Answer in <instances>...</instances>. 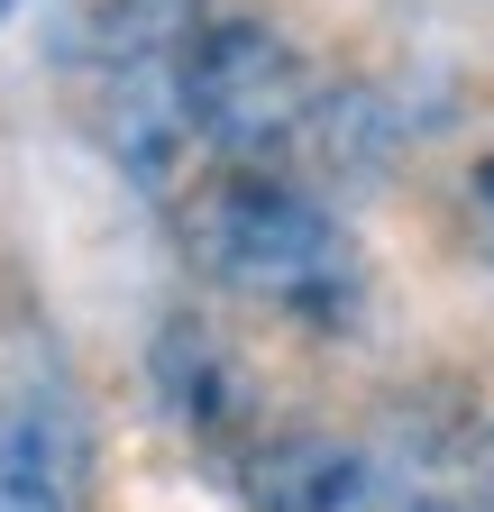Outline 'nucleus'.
I'll return each instance as SVG.
<instances>
[{
	"instance_id": "f257e3e1",
	"label": "nucleus",
	"mask_w": 494,
	"mask_h": 512,
	"mask_svg": "<svg viewBox=\"0 0 494 512\" xmlns=\"http://www.w3.org/2000/svg\"><path fill=\"white\" fill-rule=\"evenodd\" d=\"M183 247L193 266L220 275L229 293H257V302H293V311H321L357 284V238L293 183L266 174H220L183 202Z\"/></svg>"
},
{
	"instance_id": "f03ea898",
	"label": "nucleus",
	"mask_w": 494,
	"mask_h": 512,
	"mask_svg": "<svg viewBox=\"0 0 494 512\" xmlns=\"http://www.w3.org/2000/svg\"><path fill=\"white\" fill-rule=\"evenodd\" d=\"M174 101H183V128H193L211 156L257 165V156H275V147L302 138V119H312V74H302V55L275 28L220 19L202 37H183Z\"/></svg>"
},
{
	"instance_id": "7ed1b4c3",
	"label": "nucleus",
	"mask_w": 494,
	"mask_h": 512,
	"mask_svg": "<svg viewBox=\"0 0 494 512\" xmlns=\"http://www.w3.org/2000/svg\"><path fill=\"white\" fill-rule=\"evenodd\" d=\"M83 430L55 384H19L0 403V512H74Z\"/></svg>"
},
{
	"instance_id": "20e7f679",
	"label": "nucleus",
	"mask_w": 494,
	"mask_h": 512,
	"mask_svg": "<svg viewBox=\"0 0 494 512\" xmlns=\"http://www.w3.org/2000/svg\"><path fill=\"white\" fill-rule=\"evenodd\" d=\"M247 512H385V467L357 439H275L247 458Z\"/></svg>"
},
{
	"instance_id": "39448f33",
	"label": "nucleus",
	"mask_w": 494,
	"mask_h": 512,
	"mask_svg": "<svg viewBox=\"0 0 494 512\" xmlns=\"http://www.w3.org/2000/svg\"><path fill=\"white\" fill-rule=\"evenodd\" d=\"M156 394H165V412L183 421V430H229L238 412H247V366L229 357V339L211 330V320H193V311H174L165 330H156Z\"/></svg>"
},
{
	"instance_id": "423d86ee",
	"label": "nucleus",
	"mask_w": 494,
	"mask_h": 512,
	"mask_svg": "<svg viewBox=\"0 0 494 512\" xmlns=\"http://www.w3.org/2000/svg\"><path fill=\"white\" fill-rule=\"evenodd\" d=\"M183 101H174V64L156 55V64H119V101H110V147H119V165H129L147 192H165L174 183V156H183Z\"/></svg>"
},
{
	"instance_id": "0eeeda50",
	"label": "nucleus",
	"mask_w": 494,
	"mask_h": 512,
	"mask_svg": "<svg viewBox=\"0 0 494 512\" xmlns=\"http://www.w3.org/2000/svg\"><path fill=\"white\" fill-rule=\"evenodd\" d=\"M92 37H101L110 64H156V55H174L193 37V0H110Z\"/></svg>"
},
{
	"instance_id": "6e6552de",
	"label": "nucleus",
	"mask_w": 494,
	"mask_h": 512,
	"mask_svg": "<svg viewBox=\"0 0 494 512\" xmlns=\"http://www.w3.org/2000/svg\"><path fill=\"white\" fill-rule=\"evenodd\" d=\"M467 202H476V211H485V220H494V156H485V165H476V174H467Z\"/></svg>"
},
{
	"instance_id": "1a4fd4ad",
	"label": "nucleus",
	"mask_w": 494,
	"mask_h": 512,
	"mask_svg": "<svg viewBox=\"0 0 494 512\" xmlns=\"http://www.w3.org/2000/svg\"><path fill=\"white\" fill-rule=\"evenodd\" d=\"M485 494H494V430H485Z\"/></svg>"
},
{
	"instance_id": "9d476101",
	"label": "nucleus",
	"mask_w": 494,
	"mask_h": 512,
	"mask_svg": "<svg viewBox=\"0 0 494 512\" xmlns=\"http://www.w3.org/2000/svg\"><path fill=\"white\" fill-rule=\"evenodd\" d=\"M412 512H467V503H412Z\"/></svg>"
}]
</instances>
